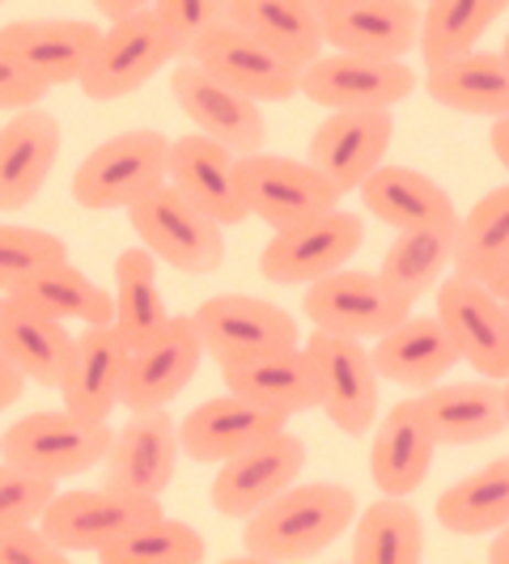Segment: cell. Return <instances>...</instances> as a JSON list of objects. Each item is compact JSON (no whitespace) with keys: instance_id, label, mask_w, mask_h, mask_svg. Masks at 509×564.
I'll return each instance as SVG.
<instances>
[{"instance_id":"obj_27","label":"cell","mask_w":509,"mask_h":564,"mask_svg":"<svg viewBox=\"0 0 509 564\" xmlns=\"http://www.w3.org/2000/svg\"><path fill=\"white\" fill-rule=\"evenodd\" d=\"M284 424H289L284 416L268 412V408H254L229 391V395L204 399L199 408H192L178 421V454H187L192 463H226Z\"/></svg>"},{"instance_id":"obj_8","label":"cell","mask_w":509,"mask_h":564,"mask_svg":"<svg viewBox=\"0 0 509 564\" xmlns=\"http://www.w3.org/2000/svg\"><path fill=\"white\" fill-rule=\"evenodd\" d=\"M314 369V391H318V408L323 416L336 424L339 433L361 437L378 421V369L369 361L366 339L332 336L318 332L302 344Z\"/></svg>"},{"instance_id":"obj_41","label":"cell","mask_w":509,"mask_h":564,"mask_svg":"<svg viewBox=\"0 0 509 564\" xmlns=\"http://www.w3.org/2000/svg\"><path fill=\"white\" fill-rule=\"evenodd\" d=\"M98 556L102 564H199L208 556V543L192 522L158 513L141 527H132L128 535L107 543Z\"/></svg>"},{"instance_id":"obj_24","label":"cell","mask_w":509,"mask_h":564,"mask_svg":"<svg viewBox=\"0 0 509 564\" xmlns=\"http://www.w3.org/2000/svg\"><path fill=\"white\" fill-rule=\"evenodd\" d=\"M323 43L348 56L403 59L416 52L421 4L416 0H348L318 18Z\"/></svg>"},{"instance_id":"obj_25","label":"cell","mask_w":509,"mask_h":564,"mask_svg":"<svg viewBox=\"0 0 509 564\" xmlns=\"http://www.w3.org/2000/svg\"><path fill=\"white\" fill-rule=\"evenodd\" d=\"M437 446H480L501 437L509 424V391L492 378L433 382L416 399Z\"/></svg>"},{"instance_id":"obj_50","label":"cell","mask_w":509,"mask_h":564,"mask_svg":"<svg viewBox=\"0 0 509 564\" xmlns=\"http://www.w3.org/2000/svg\"><path fill=\"white\" fill-rule=\"evenodd\" d=\"M488 561H492V564H506V561H509V539H506V527H501V531H492V543H488Z\"/></svg>"},{"instance_id":"obj_32","label":"cell","mask_w":509,"mask_h":564,"mask_svg":"<svg viewBox=\"0 0 509 564\" xmlns=\"http://www.w3.org/2000/svg\"><path fill=\"white\" fill-rule=\"evenodd\" d=\"M424 89H429V98H433V102H442L446 111L480 115V119L509 115L506 47H497V52L472 47V52H463V56L429 64V73H424Z\"/></svg>"},{"instance_id":"obj_4","label":"cell","mask_w":509,"mask_h":564,"mask_svg":"<svg viewBox=\"0 0 509 564\" xmlns=\"http://www.w3.org/2000/svg\"><path fill=\"white\" fill-rule=\"evenodd\" d=\"M170 137L158 128H137L102 141L73 170V199L89 213H115L166 183Z\"/></svg>"},{"instance_id":"obj_12","label":"cell","mask_w":509,"mask_h":564,"mask_svg":"<svg viewBox=\"0 0 509 564\" xmlns=\"http://www.w3.org/2000/svg\"><path fill=\"white\" fill-rule=\"evenodd\" d=\"M192 323H196L199 344H204V357H213L217 366L302 344L293 314L263 302V297H247V293H221V297L199 302Z\"/></svg>"},{"instance_id":"obj_15","label":"cell","mask_w":509,"mask_h":564,"mask_svg":"<svg viewBox=\"0 0 509 564\" xmlns=\"http://www.w3.org/2000/svg\"><path fill=\"white\" fill-rule=\"evenodd\" d=\"M170 94L178 102V111L196 123L199 137L226 144L229 153H254L268 141V119L259 111L254 98H242L238 89L208 77L196 59H178L170 68Z\"/></svg>"},{"instance_id":"obj_38","label":"cell","mask_w":509,"mask_h":564,"mask_svg":"<svg viewBox=\"0 0 509 564\" xmlns=\"http://www.w3.org/2000/svg\"><path fill=\"white\" fill-rule=\"evenodd\" d=\"M433 513L451 535H492L509 527V458H492L467 480L451 484Z\"/></svg>"},{"instance_id":"obj_46","label":"cell","mask_w":509,"mask_h":564,"mask_svg":"<svg viewBox=\"0 0 509 564\" xmlns=\"http://www.w3.org/2000/svg\"><path fill=\"white\" fill-rule=\"evenodd\" d=\"M47 94V85H39L30 73H22L13 59L0 52V111H22V107H39Z\"/></svg>"},{"instance_id":"obj_40","label":"cell","mask_w":509,"mask_h":564,"mask_svg":"<svg viewBox=\"0 0 509 564\" xmlns=\"http://www.w3.org/2000/svg\"><path fill=\"white\" fill-rule=\"evenodd\" d=\"M509 0H429L416 30V52L424 64L463 56L480 43L492 22H501Z\"/></svg>"},{"instance_id":"obj_13","label":"cell","mask_w":509,"mask_h":564,"mask_svg":"<svg viewBox=\"0 0 509 564\" xmlns=\"http://www.w3.org/2000/svg\"><path fill=\"white\" fill-rule=\"evenodd\" d=\"M302 467H306V442L297 433H289V424H284L277 433L259 437L254 446L238 451L234 458L217 463L208 501L221 518L242 522L247 513L268 506L293 480H302Z\"/></svg>"},{"instance_id":"obj_2","label":"cell","mask_w":509,"mask_h":564,"mask_svg":"<svg viewBox=\"0 0 509 564\" xmlns=\"http://www.w3.org/2000/svg\"><path fill=\"white\" fill-rule=\"evenodd\" d=\"M111 421H89L68 408L30 412L0 433V458L59 484L94 471L111 446Z\"/></svg>"},{"instance_id":"obj_23","label":"cell","mask_w":509,"mask_h":564,"mask_svg":"<svg viewBox=\"0 0 509 564\" xmlns=\"http://www.w3.org/2000/svg\"><path fill=\"white\" fill-rule=\"evenodd\" d=\"M128 357H132V348L119 339L111 323L85 327L82 336H73L68 366L56 382L64 408L77 416H89V421H111L119 395H123Z\"/></svg>"},{"instance_id":"obj_49","label":"cell","mask_w":509,"mask_h":564,"mask_svg":"<svg viewBox=\"0 0 509 564\" xmlns=\"http://www.w3.org/2000/svg\"><path fill=\"white\" fill-rule=\"evenodd\" d=\"M149 0H94V9L107 18V22H115V18H123V13H137V9H144Z\"/></svg>"},{"instance_id":"obj_1","label":"cell","mask_w":509,"mask_h":564,"mask_svg":"<svg viewBox=\"0 0 509 564\" xmlns=\"http://www.w3.org/2000/svg\"><path fill=\"white\" fill-rule=\"evenodd\" d=\"M357 518V492L348 484H289L268 506L247 513L242 547L254 561H311L327 552Z\"/></svg>"},{"instance_id":"obj_26","label":"cell","mask_w":509,"mask_h":564,"mask_svg":"<svg viewBox=\"0 0 509 564\" xmlns=\"http://www.w3.org/2000/svg\"><path fill=\"white\" fill-rule=\"evenodd\" d=\"M369 361L378 369L382 382H396L408 391H424L433 382H442L458 366V348L446 336V327L437 323V314H403L391 332L373 339Z\"/></svg>"},{"instance_id":"obj_7","label":"cell","mask_w":509,"mask_h":564,"mask_svg":"<svg viewBox=\"0 0 509 564\" xmlns=\"http://www.w3.org/2000/svg\"><path fill=\"white\" fill-rule=\"evenodd\" d=\"M238 174V192L247 204V217H259L263 226L289 229L297 221H311L318 213L336 208L339 196L311 162H297V158H281V153H242L234 162Z\"/></svg>"},{"instance_id":"obj_20","label":"cell","mask_w":509,"mask_h":564,"mask_svg":"<svg viewBox=\"0 0 509 564\" xmlns=\"http://www.w3.org/2000/svg\"><path fill=\"white\" fill-rule=\"evenodd\" d=\"M98 34L102 30L94 22H77V18H26L0 30V52L39 85L56 89L82 77Z\"/></svg>"},{"instance_id":"obj_16","label":"cell","mask_w":509,"mask_h":564,"mask_svg":"<svg viewBox=\"0 0 509 564\" xmlns=\"http://www.w3.org/2000/svg\"><path fill=\"white\" fill-rule=\"evenodd\" d=\"M187 59H196L208 77H217L221 85L238 89L242 98H254V102L297 98V64L277 56L272 47H263L259 39H251L234 22H221L208 34H199Z\"/></svg>"},{"instance_id":"obj_35","label":"cell","mask_w":509,"mask_h":564,"mask_svg":"<svg viewBox=\"0 0 509 564\" xmlns=\"http://www.w3.org/2000/svg\"><path fill=\"white\" fill-rule=\"evenodd\" d=\"M226 22L247 30L297 68L323 52V30L311 0H229Z\"/></svg>"},{"instance_id":"obj_11","label":"cell","mask_w":509,"mask_h":564,"mask_svg":"<svg viewBox=\"0 0 509 564\" xmlns=\"http://www.w3.org/2000/svg\"><path fill=\"white\" fill-rule=\"evenodd\" d=\"M302 311L318 332L353 339H378L391 332L403 314L412 311L408 297L378 281V272H357V268H336L327 276L306 284Z\"/></svg>"},{"instance_id":"obj_44","label":"cell","mask_w":509,"mask_h":564,"mask_svg":"<svg viewBox=\"0 0 509 564\" xmlns=\"http://www.w3.org/2000/svg\"><path fill=\"white\" fill-rule=\"evenodd\" d=\"M56 497V480L34 476L26 467H13L0 458V527L9 522H39V513Z\"/></svg>"},{"instance_id":"obj_22","label":"cell","mask_w":509,"mask_h":564,"mask_svg":"<svg viewBox=\"0 0 509 564\" xmlns=\"http://www.w3.org/2000/svg\"><path fill=\"white\" fill-rule=\"evenodd\" d=\"M238 153H229L226 144L208 141V137H178L170 141L166 153V183L196 204L204 217H213L217 226H242L247 221V204L238 192V174H234Z\"/></svg>"},{"instance_id":"obj_42","label":"cell","mask_w":509,"mask_h":564,"mask_svg":"<svg viewBox=\"0 0 509 564\" xmlns=\"http://www.w3.org/2000/svg\"><path fill=\"white\" fill-rule=\"evenodd\" d=\"M68 259V242L47 234V229H30V226H0V293L18 289L30 272Z\"/></svg>"},{"instance_id":"obj_9","label":"cell","mask_w":509,"mask_h":564,"mask_svg":"<svg viewBox=\"0 0 509 564\" xmlns=\"http://www.w3.org/2000/svg\"><path fill=\"white\" fill-rule=\"evenodd\" d=\"M158 513H166L162 497H132V492H119L111 484H102V488L56 492L47 501V509L39 513V527L68 556L73 552H94L98 556L107 543L128 535L132 527H141Z\"/></svg>"},{"instance_id":"obj_28","label":"cell","mask_w":509,"mask_h":564,"mask_svg":"<svg viewBox=\"0 0 509 564\" xmlns=\"http://www.w3.org/2000/svg\"><path fill=\"white\" fill-rule=\"evenodd\" d=\"M433 454H437V442H433V429L424 421L421 403L403 399L373 429L369 476L382 497H412L433 467Z\"/></svg>"},{"instance_id":"obj_10","label":"cell","mask_w":509,"mask_h":564,"mask_svg":"<svg viewBox=\"0 0 509 564\" xmlns=\"http://www.w3.org/2000/svg\"><path fill=\"white\" fill-rule=\"evenodd\" d=\"M366 242V221L357 213L327 208L311 221H297L289 229H277L272 242L259 254V272L272 284H311L327 272L344 268Z\"/></svg>"},{"instance_id":"obj_5","label":"cell","mask_w":509,"mask_h":564,"mask_svg":"<svg viewBox=\"0 0 509 564\" xmlns=\"http://www.w3.org/2000/svg\"><path fill=\"white\" fill-rule=\"evenodd\" d=\"M170 59L178 56L170 47L166 30L158 22V13L144 4L137 13L115 18L111 26L98 34V43H94V52L85 59L77 85H82L85 98H94V102H115V98L137 94L144 82H153Z\"/></svg>"},{"instance_id":"obj_52","label":"cell","mask_w":509,"mask_h":564,"mask_svg":"<svg viewBox=\"0 0 509 564\" xmlns=\"http://www.w3.org/2000/svg\"><path fill=\"white\" fill-rule=\"evenodd\" d=\"M416 4H429V0H416Z\"/></svg>"},{"instance_id":"obj_31","label":"cell","mask_w":509,"mask_h":564,"mask_svg":"<svg viewBox=\"0 0 509 564\" xmlns=\"http://www.w3.org/2000/svg\"><path fill=\"white\" fill-rule=\"evenodd\" d=\"M361 204L369 217H378L382 226L399 229H424V226H454L458 208L454 199L442 192V183H433L429 174L408 166H373L357 183Z\"/></svg>"},{"instance_id":"obj_39","label":"cell","mask_w":509,"mask_h":564,"mask_svg":"<svg viewBox=\"0 0 509 564\" xmlns=\"http://www.w3.org/2000/svg\"><path fill=\"white\" fill-rule=\"evenodd\" d=\"M454 226L399 229V238L387 247L382 263H378V281L387 289H396L399 297H408V302L424 297L433 284L442 281V272L451 268Z\"/></svg>"},{"instance_id":"obj_48","label":"cell","mask_w":509,"mask_h":564,"mask_svg":"<svg viewBox=\"0 0 509 564\" xmlns=\"http://www.w3.org/2000/svg\"><path fill=\"white\" fill-rule=\"evenodd\" d=\"M488 144H492V158H497V166H509V115H492Z\"/></svg>"},{"instance_id":"obj_3","label":"cell","mask_w":509,"mask_h":564,"mask_svg":"<svg viewBox=\"0 0 509 564\" xmlns=\"http://www.w3.org/2000/svg\"><path fill=\"white\" fill-rule=\"evenodd\" d=\"M123 213H128L144 251L187 276H208L226 263L221 226L213 217H204L196 204H187L170 183H158L153 192L132 199Z\"/></svg>"},{"instance_id":"obj_17","label":"cell","mask_w":509,"mask_h":564,"mask_svg":"<svg viewBox=\"0 0 509 564\" xmlns=\"http://www.w3.org/2000/svg\"><path fill=\"white\" fill-rule=\"evenodd\" d=\"M199 361H204V344H199L192 314H170L166 327L158 336L149 339V344H141V348H132L119 403L128 412L170 408L174 399L196 382Z\"/></svg>"},{"instance_id":"obj_19","label":"cell","mask_w":509,"mask_h":564,"mask_svg":"<svg viewBox=\"0 0 509 564\" xmlns=\"http://www.w3.org/2000/svg\"><path fill=\"white\" fill-rule=\"evenodd\" d=\"M391 141H396L391 111H327V119L314 128L306 162L336 192H357L369 170L382 166Z\"/></svg>"},{"instance_id":"obj_33","label":"cell","mask_w":509,"mask_h":564,"mask_svg":"<svg viewBox=\"0 0 509 564\" xmlns=\"http://www.w3.org/2000/svg\"><path fill=\"white\" fill-rule=\"evenodd\" d=\"M0 352L22 369L26 382L52 391L68 366L73 332L59 318H47V314L30 311L26 302L0 293Z\"/></svg>"},{"instance_id":"obj_21","label":"cell","mask_w":509,"mask_h":564,"mask_svg":"<svg viewBox=\"0 0 509 564\" xmlns=\"http://www.w3.org/2000/svg\"><path fill=\"white\" fill-rule=\"evenodd\" d=\"M59 119L43 107H22L0 123V213H22L47 187L59 158Z\"/></svg>"},{"instance_id":"obj_6","label":"cell","mask_w":509,"mask_h":564,"mask_svg":"<svg viewBox=\"0 0 509 564\" xmlns=\"http://www.w3.org/2000/svg\"><path fill=\"white\" fill-rule=\"evenodd\" d=\"M416 68L403 59L373 56H318L297 68V94H306L323 111H391L416 94Z\"/></svg>"},{"instance_id":"obj_36","label":"cell","mask_w":509,"mask_h":564,"mask_svg":"<svg viewBox=\"0 0 509 564\" xmlns=\"http://www.w3.org/2000/svg\"><path fill=\"white\" fill-rule=\"evenodd\" d=\"M115 318L111 327L128 348H141L166 327V302L158 284V259L144 247H128L115 259Z\"/></svg>"},{"instance_id":"obj_29","label":"cell","mask_w":509,"mask_h":564,"mask_svg":"<svg viewBox=\"0 0 509 564\" xmlns=\"http://www.w3.org/2000/svg\"><path fill=\"white\" fill-rule=\"evenodd\" d=\"M226 391L242 395L254 408H268L277 416H302L318 408V391H314V369L302 344L293 348H277V352H259L247 361H229L221 366Z\"/></svg>"},{"instance_id":"obj_53","label":"cell","mask_w":509,"mask_h":564,"mask_svg":"<svg viewBox=\"0 0 509 564\" xmlns=\"http://www.w3.org/2000/svg\"><path fill=\"white\" fill-rule=\"evenodd\" d=\"M0 4H4V0H0Z\"/></svg>"},{"instance_id":"obj_37","label":"cell","mask_w":509,"mask_h":564,"mask_svg":"<svg viewBox=\"0 0 509 564\" xmlns=\"http://www.w3.org/2000/svg\"><path fill=\"white\" fill-rule=\"evenodd\" d=\"M348 531L357 564H416L424 556V518L408 497H378Z\"/></svg>"},{"instance_id":"obj_43","label":"cell","mask_w":509,"mask_h":564,"mask_svg":"<svg viewBox=\"0 0 509 564\" xmlns=\"http://www.w3.org/2000/svg\"><path fill=\"white\" fill-rule=\"evenodd\" d=\"M226 4L229 0H149V9L158 13V22L166 30L170 47L178 59L192 52L199 34H208L213 26L226 22Z\"/></svg>"},{"instance_id":"obj_34","label":"cell","mask_w":509,"mask_h":564,"mask_svg":"<svg viewBox=\"0 0 509 564\" xmlns=\"http://www.w3.org/2000/svg\"><path fill=\"white\" fill-rule=\"evenodd\" d=\"M9 297L26 302L30 311L59 318V323H85V327H102L115 318V302L102 284H94L82 268H73L68 259H56L39 272H30L18 289H9Z\"/></svg>"},{"instance_id":"obj_47","label":"cell","mask_w":509,"mask_h":564,"mask_svg":"<svg viewBox=\"0 0 509 564\" xmlns=\"http://www.w3.org/2000/svg\"><path fill=\"white\" fill-rule=\"evenodd\" d=\"M22 391H26L22 369H18L9 357H4V352H0V412H4V408H13V403L22 399Z\"/></svg>"},{"instance_id":"obj_30","label":"cell","mask_w":509,"mask_h":564,"mask_svg":"<svg viewBox=\"0 0 509 564\" xmlns=\"http://www.w3.org/2000/svg\"><path fill=\"white\" fill-rule=\"evenodd\" d=\"M451 263L458 276L476 281L492 297H509V187H492L454 226Z\"/></svg>"},{"instance_id":"obj_18","label":"cell","mask_w":509,"mask_h":564,"mask_svg":"<svg viewBox=\"0 0 509 564\" xmlns=\"http://www.w3.org/2000/svg\"><path fill=\"white\" fill-rule=\"evenodd\" d=\"M107 484L132 497H162L178 467V421L166 408L132 412L128 424L111 433V446L98 463Z\"/></svg>"},{"instance_id":"obj_51","label":"cell","mask_w":509,"mask_h":564,"mask_svg":"<svg viewBox=\"0 0 509 564\" xmlns=\"http://www.w3.org/2000/svg\"><path fill=\"white\" fill-rule=\"evenodd\" d=\"M314 4V13L323 18V13H332V9H339V4H348V0H311Z\"/></svg>"},{"instance_id":"obj_45","label":"cell","mask_w":509,"mask_h":564,"mask_svg":"<svg viewBox=\"0 0 509 564\" xmlns=\"http://www.w3.org/2000/svg\"><path fill=\"white\" fill-rule=\"evenodd\" d=\"M68 552L43 535L39 522H9L0 527V564H64Z\"/></svg>"},{"instance_id":"obj_14","label":"cell","mask_w":509,"mask_h":564,"mask_svg":"<svg viewBox=\"0 0 509 564\" xmlns=\"http://www.w3.org/2000/svg\"><path fill=\"white\" fill-rule=\"evenodd\" d=\"M437 289V323L458 348V361L476 369L480 378L506 382L509 378V311L506 297H492L467 276H446Z\"/></svg>"}]
</instances>
